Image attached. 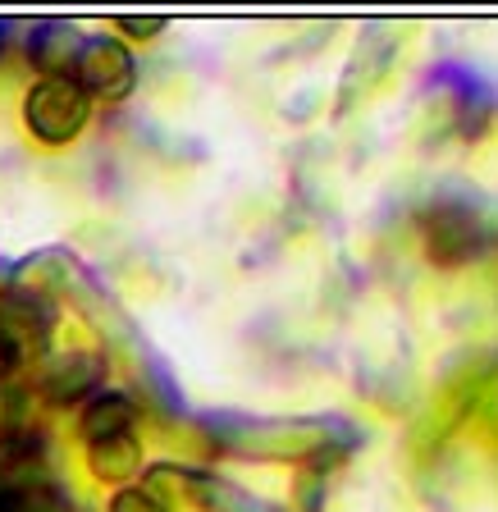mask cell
Returning a JSON list of instances; mask_svg holds the SVG:
<instances>
[{
    "mask_svg": "<svg viewBox=\"0 0 498 512\" xmlns=\"http://www.w3.org/2000/svg\"><path fill=\"white\" fill-rule=\"evenodd\" d=\"M215 444L247 458H307L316 476H329L361 444V430L343 416H206Z\"/></svg>",
    "mask_w": 498,
    "mask_h": 512,
    "instance_id": "cell-1",
    "label": "cell"
},
{
    "mask_svg": "<svg viewBox=\"0 0 498 512\" xmlns=\"http://www.w3.org/2000/svg\"><path fill=\"white\" fill-rule=\"evenodd\" d=\"M421 234H425V256L435 266H467L476 256L494 247V229L489 220L462 197H439L421 211Z\"/></svg>",
    "mask_w": 498,
    "mask_h": 512,
    "instance_id": "cell-2",
    "label": "cell"
},
{
    "mask_svg": "<svg viewBox=\"0 0 498 512\" xmlns=\"http://www.w3.org/2000/svg\"><path fill=\"white\" fill-rule=\"evenodd\" d=\"M23 119L46 147H64V142H74L87 124V92L74 83V78H42V83L28 92L23 101Z\"/></svg>",
    "mask_w": 498,
    "mask_h": 512,
    "instance_id": "cell-3",
    "label": "cell"
},
{
    "mask_svg": "<svg viewBox=\"0 0 498 512\" xmlns=\"http://www.w3.org/2000/svg\"><path fill=\"white\" fill-rule=\"evenodd\" d=\"M74 69H78L74 83L83 87L87 96H101V101H124V96L133 92V83H138L133 55H128L115 37H92V42H83Z\"/></svg>",
    "mask_w": 498,
    "mask_h": 512,
    "instance_id": "cell-4",
    "label": "cell"
},
{
    "mask_svg": "<svg viewBox=\"0 0 498 512\" xmlns=\"http://www.w3.org/2000/svg\"><path fill=\"white\" fill-rule=\"evenodd\" d=\"M170 476L179 480L183 490H188L192 499L202 503L206 512H288V508H279V503H270V499H261V494H252V490H243V485H234V480L211 476V471L170 467Z\"/></svg>",
    "mask_w": 498,
    "mask_h": 512,
    "instance_id": "cell-5",
    "label": "cell"
},
{
    "mask_svg": "<svg viewBox=\"0 0 498 512\" xmlns=\"http://www.w3.org/2000/svg\"><path fill=\"white\" fill-rule=\"evenodd\" d=\"M101 375H106L101 357H92V352H69V357H60V362L42 375V389L51 403H74V398L96 394Z\"/></svg>",
    "mask_w": 498,
    "mask_h": 512,
    "instance_id": "cell-6",
    "label": "cell"
},
{
    "mask_svg": "<svg viewBox=\"0 0 498 512\" xmlns=\"http://www.w3.org/2000/svg\"><path fill=\"white\" fill-rule=\"evenodd\" d=\"M133 421H138L133 398H124V394H96L92 403L83 407V416H78V430H83L87 444H101V439L128 435V430H133Z\"/></svg>",
    "mask_w": 498,
    "mask_h": 512,
    "instance_id": "cell-7",
    "label": "cell"
},
{
    "mask_svg": "<svg viewBox=\"0 0 498 512\" xmlns=\"http://www.w3.org/2000/svg\"><path fill=\"white\" fill-rule=\"evenodd\" d=\"M87 467L96 480H128L142 471V444L133 435H115L101 444H87Z\"/></svg>",
    "mask_w": 498,
    "mask_h": 512,
    "instance_id": "cell-8",
    "label": "cell"
},
{
    "mask_svg": "<svg viewBox=\"0 0 498 512\" xmlns=\"http://www.w3.org/2000/svg\"><path fill=\"white\" fill-rule=\"evenodd\" d=\"M78 51H83V37H78L69 23H42L28 42V55L46 69V78H55L64 64H74Z\"/></svg>",
    "mask_w": 498,
    "mask_h": 512,
    "instance_id": "cell-9",
    "label": "cell"
},
{
    "mask_svg": "<svg viewBox=\"0 0 498 512\" xmlns=\"http://www.w3.org/2000/svg\"><path fill=\"white\" fill-rule=\"evenodd\" d=\"M5 512H69V508H64V499L51 485H28V490L5 499Z\"/></svg>",
    "mask_w": 498,
    "mask_h": 512,
    "instance_id": "cell-10",
    "label": "cell"
},
{
    "mask_svg": "<svg viewBox=\"0 0 498 512\" xmlns=\"http://www.w3.org/2000/svg\"><path fill=\"white\" fill-rule=\"evenodd\" d=\"M110 512H170V508H165L151 490H119L115 503H110Z\"/></svg>",
    "mask_w": 498,
    "mask_h": 512,
    "instance_id": "cell-11",
    "label": "cell"
},
{
    "mask_svg": "<svg viewBox=\"0 0 498 512\" xmlns=\"http://www.w3.org/2000/svg\"><path fill=\"white\" fill-rule=\"evenodd\" d=\"M320 503H325V476L302 471V476H297V508H302V512H320Z\"/></svg>",
    "mask_w": 498,
    "mask_h": 512,
    "instance_id": "cell-12",
    "label": "cell"
},
{
    "mask_svg": "<svg viewBox=\"0 0 498 512\" xmlns=\"http://www.w3.org/2000/svg\"><path fill=\"white\" fill-rule=\"evenodd\" d=\"M115 28H124L128 37H138V42H147V37H156V32L165 28V19H160V14H119Z\"/></svg>",
    "mask_w": 498,
    "mask_h": 512,
    "instance_id": "cell-13",
    "label": "cell"
},
{
    "mask_svg": "<svg viewBox=\"0 0 498 512\" xmlns=\"http://www.w3.org/2000/svg\"><path fill=\"white\" fill-rule=\"evenodd\" d=\"M19 416H23V394L10 389V384H0V435L19 430Z\"/></svg>",
    "mask_w": 498,
    "mask_h": 512,
    "instance_id": "cell-14",
    "label": "cell"
},
{
    "mask_svg": "<svg viewBox=\"0 0 498 512\" xmlns=\"http://www.w3.org/2000/svg\"><path fill=\"white\" fill-rule=\"evenodd\" d=\"M14 362H19V357H14L10 339H5V330H0V371H5V366H14Z\"/></svg>",
    "mask_w": 498,
    "mask_h": 512,
    "instance_id": "cell-15",
    "label": "cell"
}]
</instances>
